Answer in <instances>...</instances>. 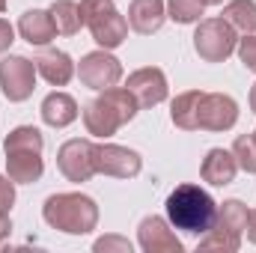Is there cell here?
Masks as SVG:
<instances>
[{
  "label": "cell",
  "mask_w": 256,
  "mask_h": 253,
  "mask_svg": "<svg viewBox=\"0 0 256 253\" xmlns=\"http://www.w3.org/2000/svg\"><path fill=\"white\" fill-rule=\"evenodd\" d=\"M42 131L33 126H18L12 128L3 140V152H6V173L12 182L18 185H33L42 179L45 173V161H42Z\"/></svg>",
  "instance_id": "cell-1"
},
{
  "label": "cell",
  "mask_w": 256,
  "mask_h": 253,
  "mask_svg": "<svg viewBox=\"0 0 256 253\" xmlns=\"http://www.w3.org/2000/svg\"><path fill=\"white\" fill-rule=\"evenodd\" d=\"M137 110V98L128 92V86H108L84 108V126L92 137H110L126 122H131Z\"/></svg>",
  "instance_id": "cell-2"
},
{
  "label": "cell",
  "mask_w": 256,
  "mask_h": 253,
  "mask_svg": "<svg viewBox=\"0 0 256 253\" xmlns=\"http://www.w3.org/2000/svg\"><path fill=\"white\" fill-rule=\"evenodd\" d=\"M42 218L66 236H86L98 224V206L86 194H54L45 200Z\"/></svg>",
  "instance_id": "cell-3"
},
{
  "label": "cell",
  "mask_w": 256,
  "mask_h": 253,
  "mask_svg": "<svg viewBox=\"0 0 256 253\" xmlns=\"http://www.w3.org/2000/svg\"><path fill=\"white\" fill-rule=\"evenodd\" d=\"M214 212H218V202L200 185H179L167 196L170 224L176 230H182V232H191V236H202V232L212 230Z\"/></svg>",
  "instance_id": "cell-4"
},
{
  "label": "cell",
  "mask_w": 256,
  "mask_h": 253,
  "mask_svg": "<svg viewBox=\"0 0 256 253\" xmlns=\"http://www.w3.org/2000/svg\"><path fill=\"white\" fill-rule=\"evenodd\" d=\"M80 15H84V24L90 27L92 39L98 42V48L110 51L126 42L128 21L120 15L114 0H80Z\"/></svg>",
  "instance_id": "cell-5"
},
{
  "label": "cell",
  "mask_w": 256,
  "mask_h": 253,
  "mask_svg": "<svg viewBox=\"0 0 256 253\" xmlns=\"http://www.w3.org/2000/svg\"><path fill=\"white\" fill-rule=\"evenodd\" d=\"M238 45L236 27L226 18H206L194 30V51L206 63H224Z\"/></svg>",
  "instance_id": "cell-6"
},
{
  "label": "cell",
  "mask_w": 256,
  "mask_h": 253,
  "mask_svg": "<svg viewBox=\"0 0 256 253\" xmlns=\"http://www.w3.org/2000/svg\"><path fill=\"white\" fill-rule=\"evenodd\" d=\"M96 155H98V146L92 140H66L57 152V167L68 182H90L96 173H98V164H96Z\"/></svg>",
  "instance_id": "cell-7"
},
{
  "label": "cell",
  "mask_w": 256,
  "mask_h": 253,
  "mask_svg": "<svg viewBox=\"0 0 256 253\" xmlns=\"http://www.w3.org/2000/svg\"><path fill=\"white\" fill-rule=\"evenodd\" d=\"M36 63L27 57H6L0 63V90L9 102H27L36 90Z\"/></svg>",
  "instance_id": "cell-8"
},
{
  "label": "cell",
  "mask_w": 256,
  "mask_h": 253,
  "mask_svg": "<svg viewBox=\"0 0 256 253\" xmlns=\"http://www.w3.org/2000/svg\"><path fill=\"white\" fill-rule=\"evenodd\" d=\"M78 78H80L84 86L102 92V90L120 84V78H122V63H120L114 54H108V51L102 48V51H92V54H86V57L80 60Z\"/></svg>",
  "instance_id": "cell-9"
},
{
  "label": "cell",
  "mask_w": 256,
  "mask_h": 253,
  "mask_svg": "<svg viewBox=\"0 0 256 253\" xmlns=\"http://www.w3.org/2000/svg\"><path fill=\"white\" fill-rule=\"evenodd\" d=\"M236 122H238V104H236L232 96L202 92L196 128H202V131H230Z\"/></svg>",
  "instance_id": "cell-10"
},
{
  "label": "cell",
  "mask_w": 256,
  "mask_h": 253,
  "mask_svg": "<svg viewBox=\"0 0 256 253\" xmlns=\"http://www.w3.org/2000/svg\"><path fill=\"white\" fill-rule=\"evenodd\" d=\"M126 86H128V92L137 98V108H155V104H161L167 98V78L155 66L131 72Z\"/></svg>",
  "instance_id": "cell-11"
},
{
  "label": "cell",
  "mask_w": 256,
  "mask_h": 253,
  "mask_svg": "<svg viewBox=\"0 0 256 253\" xmlns=\"http://www.w3.org/2000/svg\"><path fill=\"white\" fill-rule=\"evenodd\" d=\"M96 164H98V173L114 176V179H134L143 167V161L134 149L116 146V143H102L98 155H96Z\"/></svg>",
  "instance_id": "cell-12"
},
{
  "label": "cell",
  "mask_w": 256,
  "mask_h": 253,
  "mask_svg": "<svg viewBox=\"0 0 256 253\" xmlns=\"http://www.w3.org/2000/svg\"><path fill=\"white\" fill-rule=\"evenodd\" d=\"M137 238H140V248L146 253H182V242L167 226V220L158 218V214H149V218L140 220Z\"/></svg>",
  "instance_id": "cell-13"
},
{
  "label": "cell",
  "mask_w": 256,
  "mask_h": 253,
  "mask_svg": "<svg viewBox=\"0 0 256 253\" xmlns=\"http://www.w3.org/2000/svg\"><path fill=\"white\" fill-rule=\"evenodd\" d=\"M167 18L164 0H131L128 3V27L140 36H152L161 30Z\"/></svg>",
  "instance_id": "cell-14"
},
{
  "label": "cell",
  "mask_w": 256,
  "mask_h": 253,
  "mask_svg": "<svg viewBox=\"0 0 256 253\" xmlns=\"http://www.w3.org/2000/svg\"><path fill=\"white\" fill-rule=\"evenodd\" d=\"M18 33L24 42L42 48L48 45L51 39H57V27H54V18L48 9H27L21 18H18Z\"/></svg>",
  "instance_id": "cell-15"
},
{
  "label": "cell",
  "mask_w": 256,
  "mask_h": 253,
  "mask_svg": "<svg viewBox=\"0 0 256 253\" xmlns=\"http://www.w3.org/2000/svg\"><path fill=\"white\" fill-rule=\"evenodd\" d=\"M236 173H238V161H236V155L226 152V149H208V155L202 158V167H200L202 182H208V185H214V188L230 185V182L236 179Z\"/></svg>",
  "instance_id": "cell-16"
},
{
  "label": "cell",
  "mask_w": 256,
  "mask_h": 253,
  "mask_svg": "<svg viewBox=\"0 0 256 253\" xmlns=\"http://www.w3.org/2000/svg\"><path fill=\"white\" fill-rule=\"evenodd\" d=\"M36 72L51 84V86H66L72 78H74V63L66 51H57V48H45L36 60Z\"/></svg>",
  "instance_id": "cell-17"
},
{
  "label": "cell",
  "mask_w": 256,
  "mask_h": 253,
  "mask_svg": "<svg viewBox=\"0 0 256 253\" xmlns=\"http://www.w3.org/2000/svg\"><path fill=\"white\" fill-rule=\"evenodd\" d=\"M39 110H42V120L51 128H66L78 120V102L68 92H51Z\"/></svg>",
  "instance_id": "cell-18"
},
{
  "label": "cell",
  "mask_w": 256,
  "mask_h": 253,
  "mask_svg": "<svg viewBox=\"0 0 256 253\" xmlns=\"http://www.w3.org/2000/svg\"><path fill=\"white\" fill-rule=\"evenodd\" d=\"M200 98H202V90H188V92H179L170 104V120L173 126L182 128V131H196V120H200Z\"/></svg>",
  "instance_id": "cell-19"
},
{
  "label": "cell",
  "mask_w": 256,
  "mask_h": 253,
  "mask_svg": "<svg viewBox=\"0 0 256 253\" xmlns=\"http://www.w3.org/2000/svg\"><path fill=\"white\" fill-rule=\"evenodd\" d=\"M248 220H250L248 206H244L242 200H226L224 206H218L212 226H218V230H224V232H232V236H242V232L248 230Z\"/></svg>",
  "instance_id": "cell-20"
},
{
  "label": "cell",
  "mask_w": 256,
  "mask_h": 253,
  "mask_svg": "<svg viewBox=\"0 0 256 253\" xmlns=\"http://www.w3.org/2000/svg\"><path fill=\"white\" fill-rule=\"evenodd\" d=\"M48 12H51V18H54L57 36H74V33H80L84 15H80V6H78L74 0H54Z\"/></svg>",
  "instance_id": "cell-21"
},
{
  "label": "cell",
  "mask_w": 256,
  "mask_h": 253,
  "mask_svg": "<svg viewBox=\"0 0 256 253\" xmlns=\"http://www.w3.org/2000/svg\"><path fill=\"white\" fill-rule=\"evenodd\" d=\"M224 18L242 30V33H256V3L254 0H230L224 6Z\"/></svg>",
  "instance_id": "cell-22"
},
{
  "label": "cell",
  "mask_w": 256,
  "mask_h": 253,
  "mask_svg": "<svg viewBox=\"0 0 256 253\" xmlns=\"http://www.w3.org/2000/svg\"><path fill=\"white\" fill-rule=\"evenodd\" d=\"M242 248V236H232V232H224L218 226H212L208 232H202L200 238V250H224V253H236Z\"/></svg>",
  "instance_id": "cell-23"
},
{
  "label": "cell",
  "mask_w": 256,
  "mask_h": 253,
  "mask_svg": "<svg viewBox=\"0 0 256 253\" xmlns=\"http://www.w3.org/2000/svg\"><path fill=\"white\" fill-rule=\"evenodd\" d=\"M202 9H206V0H167V18H173L176 24L200 21Z\"/></svg>",
  "instance_id": "cell-24"
},
{
  "label": "cell",
  "mask_w": 256,
  "mask_h": 253,
  "mask_svg": "<svg viewBox=\"0 0 256 253\" xmlns=\"http://www.w3.org/2000/svg\"><path fill=\"white\" fill-rule=\"evenodd\" d=\"M232 155H236V161H238V167H242L244 173H256V140H254V134L236 137Z\"/></svg>",
  "instance_id": "cell-25"
},
{
  "label": "cell",
  "mask_w": 256,
  "mask_h": 253,
  "mask_svg": "<svg viewBox=\"0 0 256 253\" xmlns=\"http://www.w3.org/2000/svg\"><path fill=\"white\" fill-rule=\"evenodd\" d=\"M236 51H238V60L244 63V68L256 72V33H244V39H238Z\"/></svg>",
  "instance_id": "cell-26"
},
{
  "label": "cell",
  "mask_w": 256,
  "mask_h": 253,
  "mask_svg": "<svg viewBox=\"0 0 256 253\" xmlns=\"http://www.w3.org/2000/svg\"><path fill=\"white\" fill-rule=\"evenodd\" d=\"M92 250L96 253H131V242L128 238H120V236H104V238H98L96 244H92Z\"/></svg>",
  "instance_id": "cell-27"
},
{
  "label": "cell",
  "mask_w": 256,
  "mask_h": 253,
  "mask_svg": "<svg viewBox=\"0 0 256 253\" xmlns=\"http://www.w3.org/2000/svg\"><path fill=\"white\" fill-rule=\"evenodd\" d=\"M12 42H15V27L6 18H0V54H6Z\"/></svg>",
  "instance_id": "cell-28"
},
{
  "label": "cell",
  "mask_w": 256,
  "mask_h": 253,
  "mask_svg": "<svg viewBox=\"0 0 256 253\" xmlns=\"http://www.w3.org/2000/svg\"><path fill=\"white\" fill-rule=\"evenodd\" d=\"M9 232H12V220H9V212H0V242H3V238H9Z\"/></svg>",
  "instance_id": "cell-29"
},
{
  "label": "cell",
  "mask_w": 256,
  "mask_h": 253,
  "mask_svg": "<svg viewBox=\"0 0 256 253\" xmlns=\"http://www.w3.org/2000/svg\"><path fill=\"white\" fill-rule=\"evenodd\" d=\"M248 238L256 244V208L250 212V220H248Z\"/></svg>",
  "instance_id": "cell-30"
},
{
  "label": "cell",
  "mask_w": 256,
  "mask_h": 253,
  "mask_svg": "<svg viewBox=\"0 0 256 253\" xmlns=\"http://www.w3.org/2000/svg\"><path fill=\"white\" fill-rule=\"evenodd\" d=\"M250 110L256 114V84L250 86Z\"/></svg>",
  "instance_id": "cell-31"
},
{
  "label": "cell",
  "mask_w": 256,
  "mask_h": 253,
  "mask_svg": "<svg viewBox=\"0 0 256 253\" xmlns=\"http://www.w3.org/2000/svg\"><path fill=\"white\" fill-rule=\"evenodd\" d=\"M208 3H212V6H218V3H224V0H206V6H208Z\"/></svg>",
  "instance_id": "cell-32"
},
{
  "label": "cell",
  "mask_w": 256,
  "mask_h": 253,
  "mask_svg": "<svg viewBox=\"0 0 256 253\" xmlns=\"http://www.w3.org/2000/svg\"><path fill=\"white\" fill-rule=\"evenodd\" d=\"M3 9H6V0H0V12H3Z\"/></svg>",
  "instance_id": "cell-33"
},
{
  "label": "cell",
  "mask_w": 256,
  "mask_h": 253,
  "mask_svg": "<svg viewBox=\"0 0 256 253\" xmlns=\"http://www.w3.org/2000/svg\"><path fill=\"white\" fill-rule=\"evenodd\" d=\"M254 140H256V131H254Z\"/></svg>",
  "instance_id": "cell-34"
}]
</instances>
